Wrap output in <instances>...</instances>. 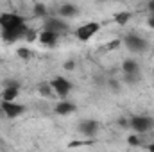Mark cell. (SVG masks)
<instances>
[{"mask_svg": "<svg viewBox=\"0 0 154 152\" xmlns=\"http://www.w3.org/2000/svg\"><path fill=\"white\" fill-rule=\"evenodd\" d=\"M118 125H122V127H127L129 123H127V120H125V118H120V120H118Z\"/></svg>", "mask_w": 154, "mask_h": 152, "instance_id": "23", "label": "cell"}, {"mask_svg": "<svg viewBox=\"0 0 154 152\" xmlns=\"http://www.w3.org/2000/svg\"><path fill=\"white\" fill-rule=\"evenodd\" d=\"M25 25V20L20 14H13V13H4L0 14V29L7 31V29H18Z\"/></svg>", "mask_w": 154, "mask_h": 152, "instance_id": "1", "label": "cell"}, {"mask_svg": "<svg viewBox=\"0 0 154 152\" xmlns=\"http://www.w3.org/2000/svg\"><path fill=\"white\" fill-rule=\"evenodd\" d=\"M2 109H4L5 116H9V118H16V116H20L25 111V108L22 104H14V100H4L2 102Z\"/></svg>", "mask_w": 154, "mask_h": 152, "instance_id": "7", "label": "cell"}, {"mask_svg": "<svg viewBox=\"0 0 154 152\" xmlns=\"http://www.w3.org/2000/svg\"><path fill=\"white\" fill-rule=\"evenodd\" d=\"M34 14L39 16V18H41V16H47V7H45L43 4H36V5H34Z\"/></svg>", "mask_w": 154, "mask_h": 152, "instance_id": "17", "label": "cell"}, {"mask_svg": "<svg viewBox=\"0 0 154 152\" xmlns=\"http://www.w3.org/2000/svg\"><path fill=\"white\" fill-rule=\"evenodd\" d=\"M122 72L124 74H140V65L134 59H125L122 63Z\"/></svg>", "mask_w": 154, "mask_h": 152, "instance_id": "13", "label": "cell"}, {"mask_svg": "<svg viewBox=\"0 0 154 152\" xmlns=\"http://www.w3.org/2000/svg\"><path fill=\"white\" fill-rule=\"evenodd\" d=\"M79 131H81V134H84L88 138H93L99 132V123L95 120H82L79 123Z\"/></svg>", "mask_w": 154, "mask_h": 152, "instance_id": "8", "label": "cell"}, {"mask_svg": "<svg viewBox=\"0 0 154 152\" xmlns=\"http://www.w3.org/2000/svg\"><path fill=\"white\" fill-rule=\"evenodd\" d=\"M38 39L43 43V45H47V47H54L56 43H57V39H59V34H56V32H52V31H41V34L38 36Z\"/></svg>", "mask_w": 154, "mask_h": 152, "instance_id": "9", "label": "cell"}, {"mask_svg": "<svg viewBox=\"0 0 154 152\" xmlns=\"http://www.w3.org/2000/svg\"><path fill=\"white\" fill-rule=\"evenodd\" d=\"M124 43L131 52H143L147 48V41L140 36H136V34H127L124 38Z\"/></svg>", "mask_w": 154, "mask_h": 152, "instance_id": "4", "label": "cell"}, {"mask_svg": "<svg viewBox=\"0 0 154 152\" xmlns=\"http://www.w3.org/2000/svg\"><path fill=\"white\" fill-rule=\"evenodd\" d=\"M74 111H75V106H74L72 102L65 100V99H63V100H61V102L56 106V113H57V114H63V116H65V114L74 113Z\"/></svg>", "mask_w": 154, "mask_h": 152, "instance_id": "12", "label": "cell"}, {"mask_svg": "<svg viewBox=\"0 0 154 152\" xmlns=\"http://www.w3.org/2000/svg\"><path fill=\"white\" fill-rule=\"evenodd\" d=\"M124 81L127 84H134L140 81V74H124Z\"/></svg>", "mask_w": 154, "mask_h": 152, "instance_id": "16", "label": "cell"}, {"mask_svg": "<svg viewBox=\"0 0 154 152\" xmlns=\"http://www.w3.org/2000/svg\"><path fill=\"white\" fill-rule=\"evenodd\" d=\"M23 38L27 39V41H34L38 36H36V32H32V31H29V29H27V32H25V36H23Z\"/></svg>", "mask_w": 154, "mask_h": 152, "instance_id": "20", "label": "cell"}, {"mask_svg": "<svg viewBox=\"0 0 154 152\" xmlns=\"http://www.w3.org/2000/svg\"><path fill=\"white\" fill-rule=\"evenodd\" d=\"M59 16L61 18H74L77 16V13H79V9H77L74 4H63L61 7H59Z\"/></svg>", "mask_w": 154, "mask_h": 152, "instance_id": "11", "label": "cell"}, {"mask_svg": "<svg viewBox=\"0 0 154 152\" xmlns=\"http://www.w3.org/2000/svg\"><path fill=\"white\" fill-rule=\"evenodd\" d=\"M129 18H131V13H118V14H115V22L118 25H125L129 22Z\"/></svg>", "mask_w": 154, "mask_h": 152, "instance_id": "15", "label": "cell"}, {"mask_svg": "<svg viewBox=\"0 0 154 152\" xmlns=\"http://www.w3.org/2000/svg\"><path fill=\"white\" fill-rule=\"evenodd\" d=\"M74 66H75V63H74V61H72V59H70V61H66V63H65V70H74Z\"/></svg>", "mask_w": 154, "mask_h": 152, "instance_id": "21", "label": "cell"}, {"mask_svg": "<svg viewBox=\"0 0 154 152\" xmlns=\"http://www.w3.org/2000/svg\"><path fill=\"white\" fill-rule=\"evenodd\" d=\"M18 93H20L18 84H16V82H11L9 86L4 88V91H2V100H14V99L18 97Z\"/></svg>", "mask_w": 154, "mask_h": 152, "instance_id": "10", "label": "cell"}, {"mask_svg": "<svg viewBox=\"0 0 154 152\" xmlns=\"http://www.w3.org/2000/svg\"><path fill=\"white\" fill-rule=\"evenodd\" d=\"M147 9L151 11V14H154V0H149V4H147Z\"/></svg>", "mask_w": 154, "mask_h": 152, "instance_id": "22", "label": "cell"}, {"mask_svg": "<svg viewBox=\"0 0 154 152\" xmlns=\"http://www.w3.org/2000/svg\"><path fill=\"white\" fill-rule=\"evenodd\" d=\"M99 31H100V23H99V22H88V23H82V25L77 29L75 36H77V39H81V41H88V39L93 38Z\"/></svg>", "mask_w": 154, "mask_h": 152, "instance_id": "2", "label": "cell"}, {"mask_svg": "<svg viewBox=\"0 0 154 152\" xmlns=\"http://www.w3.org/2000/svg\"><path fill=\"white\" fill-rule=\"evenodd\" d=\"M149 27H151V29H154V14L149 18Z\"/></svg>", "mask_w": 154, "mask_h": 152, "instance_id": "24", "label": "cell"}, {"mask_svg": "<svg viewBox=\"0 0 154 152\" xmlns=\"http://www.w3.org/2000/svg\"><path fill=\"white\" fill-rule=\"evenodd\" d=\"M129 125L136 131V132H147L152 127V120L149 116H133Z\"/></svg>", "mask_w": 154, "mask_h": 152, "instance_id": "6", "label": "cell"}, {"mask_svg": "<svg viewBox=\"0 0 154 152\" xmlns=\"http://www.w3.org/2000/svg\"><path fill=\"white\" fill-rule=\"evenodd\" d=\"M38 91L41 97H47V99H52V97H56V91H54V88H52V84L50 82H41L38 86Z\"/></svg>", "mask_w": 154, "mask_h": 152, "instance_id": "14", "label": "cell"}, {"mask_svg": "<svg viewBox=\"0 0 154 152\" xmlns=\"http://www.w3.org/2000/svg\"><path fill=\"white\" fill-rule=\"evenodd\" d=\"M127 143L136 147V145H140V140H138V136H134V134H133V136H129V138H127Z\"/></svg>", "mask_w": 154, "mask_h": 152, "instance_id": "19", "label": "cell"}, {"mask_svg": "<svg viewBox=\"0 0 154 152\" xmlns=\"http://www.w3.org/2000/svg\"><path fill=\"white\" fill-rule=\"evenodd\" d=\"M149 150H154V143L152 145H149Z\"/></svg>", "mask_w": 154, "mask_h": 152, "instance_id": "25", "label": "cell"}, {"mask_svg": "<svg viewBox=\"0 0 154 152\" xmlns=\"http://www.w3.org/2000/svg\"><path fill=\"white\" fill-rule=\"evenodd\" d=\"M45 31H52L61 36L68 31V23L65 22V18H48L45 22Z\"/></svg>", "mask_w": 154, "mask_h": 152, "instance_id": "5", "label": "cell"}, {"mask_svg": "<svg viewBox=\"0 0 154 152\" xmlns=\"http://www.w3.org/2000/svg\"><path fill=\"white\" fill-rule=\"evenodd\" d=\"M18 57L29 59V57H31V50H29V48H18Z\"/></svg>", "mask_w": 154, "mask_h": 152, "instance_id": "18", "label": "cell"}, {"mask_svg": "<svg viewBox=\"0 0 154 152\" xmlns=\"http://www.w3.org/2000/svg\"><path fill=\"white\" fill-rule=\"evenodd\" d=\"M50 84H52V88H54L56 95H57V97H61V99H65V97L70 93V90H72L70 81H66L65 77H54V79L50 81Z\"/></svg>", "mask_w": 154, "mask_h": 152, "instance_id": "3", "label": "cell"}]
</instances>
